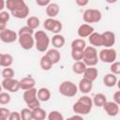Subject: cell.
<instances>
[{"instance_id":"6da1fadb","label":"cell","mask_w":120,"mask_h":120,"mask_svg":"<svg viewBox=\"0 0 120 120\" xmlns=\"http://www.w3.org/2000/svg\"><path fill=\"white\" fill-rule=\"evenodd\" d=\"M34 39H35V47L38 52H44L48 50L51 40L49 36L44 31L38 30L37 32H34Z\"/></svg>"},{"instance_id":"7a4b0ae2","label":"cell","mask_w":120,"mask_h":120,"mask_svg":"<svg viewBox=\"0 0 120 120\" xmlns=\"http://www.w3.org/2000/svg\"><path fill=\"white\" fill-rule=\"evenodd\" d=\"M98 53L94 46H86L83 49L82 61L87 67H95L98 62Z\"/></svg>"},{"instance_id":"3957f363","label":"cell","mask_w":120,"mask_h":120,"mask_svg":"<svg viewBox=\"0 0 120 120\" xmlns=\"http://www.w3.org/2000/svg\"><path fill=\"white\" fill-rule=\"evenodd\" d=\"M37 92L38 90L35 87H33L30 89L24 90L23 95H22V98L24 102L26 103L27 107L31 110H34L40 106V101L37 97Z\"/></svg>"},{"instance_id":"277c9868","label":"cell","mask_w":120,"mask_h":120,"mask_svg":"<svg viewBox=\"0 0 120 120\" xmlns=\"http://www.w3.org/2000/svg\"><path fill=\"white\" fill-rule=\"evenodd\" d=\"M58 90L62 96L67 98H72L77 94L78 86L71 81H64L60 83Z\"/></svg>"},{"instance_id":"5b68a950","label":"cell","mask_w":120,"mask_h":120,"mask_svg":"<svg viewBox=\"0 0 120 120\" xmlns=\"http://www.w3.org/2000/svg\"><path fill=\"white\" fill-rule=\"evenodd\" d=\"M102 18V13L98 9L88 8L85 9L82 14V19L86 23H95L98 22Z\"/></svg>"},{"instance_id":"8992f818","label":"cell","mask_w":120,"mask_h":120,"mask_svg":"<svg viewBox=\"0 0 120 120\" xmlns=\"http://www.w3.org/2000/svg\"><path fill=\"white\" fill-rule=\"evenodd\" d=\"M116 57H117V52L112 47L111 48L102 49L98 52V59L100 61H102L103 63H109V64H111V63L116 61Z\"/></svg>"},{"instance_id":"52a82bcc","label":"cell","mask_w":120,"mask_h":120,"mask_svg":"<svg viewBox=\"0 0 120 120\" xmlns=\"http://www.w3.org/2000/svg\"><path fill=\"white\" fill-rule=\"evenodd\" d=\"M43 27L53 34H59L63 28L62 22L54 18H48L43 22Z\"/></svg>"},{"instance_id":"ba28073f","label":"cell","mask_w":120,"mask_h":120,"mask_svg":"<svg viewBox=\"0 0 120 120\" xmlns=\"http://www.w3.org/2000/svg\"><path fill=\"white\" fill-rule=\"evenodd\" d=\"M18 41H19L20 46L23 50H31L35 46L34 36L30 35V34H25V35L18 36Z\"/></svg>"},{"instance_id":"9c48e42d","label":"cell","mask_w":120,"mask_h":120,"mask_svg":"<svg viewBox=\"0 0 120 120\" xmlns=\"http://www.w3.org/2000/svg\"><path fill=\"white\" fill-rule=\"evenodd\" d=\"M1 84H2L3 89L7 90L8 92L15 93V92H18L19 89H20V82H19V81L13 79V78L3 79Z\"/></svg>"},{"instance_id":"30bf717a","label":"cell","mask_w":120,"mask_h":120,"mask_svg":"<svg viewBox=\"0 0 120 120\" xmlns=\"http://www.w3.org/2000/svg\"><path fill=\"white\" fill-rule=\"evenodd\" d=\"M18 39V34L8 28L0 31V40L4 43H12Z\"/></svg>"},{"instance_id":"8fae6325","label":"cell","mask_w":120,"mask_h":120,"mask_svg":"<svg viewBox=\"0 0 120 120\" xmlns=\"http://www.w3.org/2000/svg\"><path fill=\"white\" fill-rule=\"evenodd\" d=\"M101 36H102V46H104L105 48H111L115 44L116 38L113 32L105 31L101 33Z\"/></svg>"},{"instance_id":"7c38bea8","label":"cell","mask_w":120,"mask_h":120,"mask_svg":"<svg viewBox=\"0 0 120 120\" xmlns=\"http://www.w3.org/2000/svg\"><path fill=\"white\" fill-rule=\"evenodd\" d=\"M91 110H92V107L84 104L83 102H82L80 100H77L72 106V111L75 113H78V114H81V115L88 114L91 112Z\"/></svg>"},{"instance_id":"4fadbf2b","label":"cell","mask_w":120,"mask_h":120,"mask_svg":"<svg viewBox=\"0 0 120 120\" xmlns=\"http://www.w3.org/2000/svg\"><path fill=\"white\" fill-rule=\"evenodd\" d=\"M103 109L109 116H116L119 112V105L114 101H106L103 104Z\"/></svg>"},{"instance_id":"5bb4252c","label":"cell","mask_w":120,"mask_h":120,"mask_svg":"<svg viewBox=\"0 0 120 120\" xmlns=\"http://www.w3.org/2000/svg\"><path fill=\"white\" fill-rule=\"evenodd\" d=\"M94 32V27L91 26L89 23H82L79 26L77 30V34L81 38H88Z\"/></svg>"},{"instance_id":"9a60e30c","label":"cell","mask_w":120,"mask_h":120,"mask_svg":"<svg viewBox=\"0 0 120 120\" xmlns=\"http://www.w3.org/2000/svg\"><path fill=\"white\" fill-rule=\"evenodd\" d=\"M26 4L24 0H6V8L10 12L15 11L22 7H24Z\"/></svg>"},{"instance_id":"2e32d148","label":"cell","mask_w":120,"mask_h":120,"mask_svg":"<svg viewBox=\"0 0 120 120\" xmlns=\"http://www.w3.org/2000/svg\"><path fill=\"white\" fill-rule=\"evenodd\" d=\"M93 88V82L85 79V78H82L80 82H79V85H78V90H80L82 94H88L91 92Z\"/></svg>"},{"instance_id":"e0dca14e","label":"cell","mask_w":120,"mask_h":120,"mask_svg":"<svg viewBox=\"0 0 120 120\" xmlns=\"http://www.w3.org/2000/svg\"><path fill=\"white\" fill-rule=\"evenodd\" d=\"M98 68L94 67H87L82 73V78H85L91 82H94L98 78Z\"/></svg>"},{"instance_id":"ac0fdd59","label":"cell","mask_w":120,"mask_h":120,"mask_svg":"<svg viewBox=\"0 0 120 120\" xmlns=\"http://www.w3.org/2000/svg\"><path fill=\"white\" fill-rule=\"evenodd\" d=\"M19 82H20V89H22V90H27V89L33 88L36 85L35 79L32 78V77H29V76L22 78L19 81Z\"/></svg>"},{"instance_id":"d6986e66","label":"cell","mask_w":120,"mask_h":120,"mask_svg":"<svg viewBox=\"0 0 120 120\" xmlns=\"http://www.w3.org/2000/svg\"><path fill=\"white\" fill-rule=\"evenodd\" d=\"M89 43L91 46L94 47H101L102 46V36L99 33L93 32L89 37H88Z\"/></svg>"},{"instance_id":"ffe728a7","label":"cell","mask_w":120,"mask_h":120,"mask_svg":"<svg viewBox=\"0 0 120 120\" xmlns=\"http://www.w3.org/2000/svg\"><path fill=\"white\" fill-rule=\"evenodd\" d=\"M59 6L56 3H50L46 7V14L49 18H54L59 14Z\"/></svg>"},{"instance_id":"44dd1931","label":"cell","mask_w":120,"mask_h":120,"mask_svg":"<svg viewBox=\"0 0 120 120\" xmlns=\"http://www.w3.org/2000/svg\"><path fill=\"white\" fill-rule=\"evenodd\" d=\"M10 14L13 17L17 18V19H24V18H27L28 15H29V8H28L27 5H25L24 7L15 10V11L10 12Z\"/></svg>"},{"instance_id":"7402d4cb","label":"cell","mask_w":120,"mask_h":120,"mask_svg":"<svg viewBox=\"0 0 120 120\" xmlns=\"http://www.w3.org/2000/svg\"><path fill=\"white\" fill-rule=\"evenodd\" d=\"M45 54L51 59V61L52 62L53 65H54V64H57V63L60 61V59H61V53H60L59 51H58L57 49H55V48L47 50V52H46Z\"/></svg>"},{"instance_id":"603a6c76","label":"cell","mask_w":120,"mask_h":120,"mask_svg":"<svg viewBox=\"0 0 120 120\" xmlns=\"http://www.w3.org/2000/svg\"><path fill=\"white\" fill-rule=\"evenodd\" d=\"M51 42L55 49H60L65 45L66 40H65L64 36H62L60 34H54V36L51 39Z\"/></svg>"},{"instance_id":"cb8c5ba5","label":"cell","mask_w":120,"mask_h":120,"mask_svg":"<svg viewBox=\"0 0 120 120\" xmlns=\"http://www.w3.org/2000/svg\"><path fill=\"white\" fill-rule=\"evenodd\" d=\"M117 82L118 80H117L116 75L112 73H108L103 78V83L107 87H113L117 83Z\"/></svg>"},{"instance_id":"d4e9b609","label":"cell","mask_w":120,"mask_h":120,"mask_svg":"<svg viewBox=\"0 0 120 120\" xmlns=\"http://www.w3.org/2000/svg\"><path fill=\"white\" fill-rule=\"evenodd\" d=\"M37 97L39 101H48L51 98V91L46 87H41L37 92Z\"/></svg>"},{"instance_id":"484cf974","label":"cell","mask_w":120,"mask_h":120,"mask_svg":"<svg viewBox=\"0 0 120 120\" xmlns=\"http://www.w3.org/2000/svg\"><path fill=\"white\" fill-rule=\"evenodd\" d=\"M39 65H40V68L42 70H45V71H48L50 70L52 68V62L51 61V59L46 55L44 54L43 56H41L40 58V61H39Z\"/></svg>"},{"instance_id":"4316f807","label":"cell","mask_w":120,"mask_h":120,"mask_svg":"<svg viewBox=\"0 0 120 120\" xmlns=\"http://www.w3.org/2000/svg\"><path fill=\"white\" fill-rule=\"evenodd\" d=\"M32 116H33L34 120H44L45 118H47V114H46L45 110L40 108V106L32 110Z\"/></svg>"},{"instance_id":"83f0119b","label":"cell","mask_w":120,"mask_h":120,"mask_svg":"<svg viewBox=\"0 0 120 120\" xmlns=\"http://www.w3.org/2000/svg\"><path fill=\"white\" fill-rule=\"evenodd\" d=\"M86 68H87V66L84 64L83 61H82V60L75 61L74 64L72 65V71L76 74H82Z\"/></svg>"},{"instance_id":"f1b7e54d","label":"cell","mask_w":120,"mask_h":120,"mask_svg":"<svg viewBox=\"0 0 120 120\" xmlns=\"http://www.w3.org/2000/svg\"><path fill=\"white\" fill-rule=\"evenodd\" d=\"M93 105L97 106V107H102L103 104L107 101V98L104 94L102 93H98L94 96L93 98Z\"/></svg>"},{"instance_id":"f546056e","label":"cell","mask_w":120,"mask_h":120,"mask_svg":"<svg viewBox=\"0 0 120 120\" xmlns=\"http://www.w3.org/2000/svg\"><path fill=\"white\" fill-rule=\"evenodd\" d=\"M40 24V22H39V19L36 16H30L27 18L26 20V25L29 26L30 28H32L33 30L37 29Z\"/></svg>"},{"instance_id":"4dcf8cb0","label":"cell","mask_w":120,"mask_h":120,"mask_svg":"<svg viewBox=\"0 0 120 120\" xmlns=\"http://www.w3.org/2000/svg\"><path fill=\"white\" fill-rule=\"evenodd\" d=\"M85 47H86V42L83 38H76L71 42V49L83 50Z\"/></svg>"},{"instance_id":"1f68e13d","label":"cell","mask_w":120,"mask_h":120,"mask_svg":"<svg viewBox=\"0 0 120 120\" xmlns=\"http://www.w3.org/2000/svg\"><path fill=\"white\" fill-rule=\"evenodd\" d=\"M13 63V56L9 53H3V58H2V65L1 67L8 68L10 67Z\"/></svg>"},{"instance_id":"d6a6232c","label":"cell","mask_w":120,"mask_h":120,"mask_svg":"<svg viewBox=\"0 0 120 120\" xmlns=\"http://www.w3.org/2000/svg\"><path fill=\"white\" fill-rule=\"evenodd\" d=\"M20 115H21V119L22 120H32L33 116H32V110L27 108H23L21 110L20 112Z\"/></svg>"},{"instance_id":"836d02e7","label":"cell","mask_w":120,"mask_h":120,"mask_svg":"<svg viewBox=\"0 0 120 120\" xmlns=\"http://www.w3.org/2000/svg\"><path fill=\"white\" fill-rule=\"evenodd\" d=\"M71 57L75 61L82 60L83 58V50L80 49H71Z\"/></svg>"},{"instance_id":"e575fe53","label":"cell","mask_w":120,"mask_h":120,"mask_svg":"<svg viewBox=\"0 0 120 120\" xmlns=\"http://www.w3.org/2000/svg\"><path fill=\"white\" fill-rule=\"evenodd\" d=\"M47 118L49 120H64L63 114L58 111H52L47 115Z\"/></svg>"},{"instance_id":"d590c367","label":"cell","mask_w":120,"mask_h":120,"mask_svg":"<svg viewBox=\"0 0 120 120\" xmlns=\"http://www.w3.org/2000/svg\"><path fill=\"white\" fill-rule=\"evenodd\" d=\"M1 75H2L3 79L13 78V77H14V70H13V68H11L10 67L5 68L1 71Z\"/></svg>"},{"instance_id":"8d00e7d4","label":"cell","mask_w":120,"mask_h":120,"mask_svg":"<svg viewBox=\"0 0 120 120\" xmlns=\"http://www.w3.org/2000/svg\"><path fill=\"white\" fill-rule=\"evenodd\" d=\"M11 100V97L8 92H1L0 93V104L6 105L8 104Z\"/></svg>"},{"instance_id":"74e56055","label":"cell","mask_w":120,"mask_h":120,"mask_svg":"<svg viewBox=\"0 0 120 120\" xmlns=\"http://www.w3.org/2000/svg\"><path fill=\"white\" fill-rule=\"evenodd\" d=\"M110 70H111V73L112 74H115V75L120 74V63L118 61H114L111 63Z\"/></svg>"},{"instance_id":"f35d334b","label":"cell","mask_w":120,"mask_h":120,"mask_svg":"<svg viewBox=\"0 0 120 120\" xmlns=\"http://www.w3.org/2000/svg\"><path fill=\"white\" fill-rule=\"evenodd\" d=\"M25 34H30V35H34V30L32 28H30L29 26L25 25V26H22L19 29V32H18V36L20 35H25Z\"/></svg>"},{"instance_id":"ab89813d","label":"cell","mask_w":120,"mask_h":120,"mask_svg":"<svg viewBox=\"0 0 120 120\" xmlns=\"http://www.w3.org/2000/svg\"><path fill=\"white\" fill-rule=\"evenodd\" d=\"M10 111L7 108H0V120H7L8 119Z\"/></svg>"},{"instance_id":"60d3db41","label":"cell","mask_w":120,"mask_h":120,"mask_svg":"<svg viewBox=\"0 0 120 120\" xmlns=\"http://www.w3.org/2000/svg\"><path fill=\"white\" fill-rule=\"evenodd\" d=\"M78 100H80V101H82V102H83L84 104H86V105H88V106H90V107H93V100H92V98H90V97H88V96H82V97H81Z\"/></svg>"},{"instance_id":"b9f144b4","label":"cell","mask_w":120,"mask_h":120,"mask_svg":"<svg viewBox=\"0 0 120 120\" xmlns=\"http://www.w3.org/2000/svg\"><path fill=\"white\" fill-rule=\"evenodd\" d=\"M8 120H21V115L20 112H10Z\"/></svg>"},{"instance_id":"7bdbcfd3","label":"cell","mask_w":120,"mask_h":120,"mask_svg":"<svg viewBox=\"0 0 120 120\" xmlns=\"http://www.w3.org/2000/svg\"><path fill=\"white\" fill-rule=\"evenodd\" d=\"M0 19L4 20L5 22H8L9 19H10V14L8 12V11H5V10H2L0 11Z\"/></svg>"},{"instance_id":"ee69618b","label":"cell","mask_w":120,"mask_h":120,"mask_svg":"<svg viewBox=\"0 0 120 120\" xmlns=\"http://www.w3.org/2000/svg\"><path fill=\"white\" fill-rule=\"evenodd\" d=\"M112 101H114L118 105L120 104V90H117L114 92L113 97H112Z\"/></svg>"},{"instance_id":"f6af8a7d","label":"cell","mask_w":120,"mask_h":120,"mask_svg":"<svg viewBox=\"0 0 120 120\" xmlns=\"http://www.w3.org/2000/svg\"><path fill=\"white\" fill-rule=\"evenodd\" d=\"M51 3V0H36V4L39 7H47Z\"/></svg>"},{"instance_id":"bcb514c9","label":"cell","mask_w":120,"mask_h":120,"mask_svg":"<svg viewBox=\"0 0 120 120\" xmlns=\"http://www.w3.org/2000/svg\"><path fill=\"white\" fill-rule=\"evenodd\" d=\"M75 2L79 7H85L86 5H88L89 0H75Z\"/></svg>"},{"instance_id":"7dc6e473","label":"cell","mask_w":120,"mask_h":120,"mask_svg":"<svg viewBox=\"0 0 120 120\" xmlns=\"http://www.w3.org/2000/svg\"><path fill=\"white\" fill-rule=\"evenodd\" d=\"M7 28V22H5L4 20L0 19V31L4 30Z\"/></svg>"},{"instance_id":"c3c4849f","label":"cell","mask_w":120,"mask_h":120,"mask_svg":"<svg viewBox=\"0 0 120 120\" xmlns=\"http://www.w3.org/2000/svg\"><path fill=\"white\" fill-rule=\"evenodd\" d=\"M69 119H82V115L78 114V113H75L74 115L70 116V117H69Z\"/></svg>"},{"instance_id":"681fc988","label":"cell","mask_w":120,"mask_h":120,"mask_svg":"<svg viewBox=\"0 0 120 120\" xmlns=\"http://www.w3.org/2000/svg\"><path fill=\"white\" fill-rule=\"evenodd\" d=\"M6 7V0H0V11H2Z\"/></svg>"},{"instance_id":"f907efd6","label":"cell","mask_w":120,"mask_h":120,"mask_svg":"<svg viewBox=\"0 0 120 120\" xmlns=\"http://www.w3.org/2000/svg\"><path fill=\"white\" fill-rule=\"evenodd\" d=\"M108 4H114V3H116L117 2V0H105Z\"/></svg>"},{"instance_id":"816d5d0a","label":"cell","mask_w":120,"mask_h":120,"mask_svg":"<svg viewBox=\"0 0 120 120\" xmlns=\"http://www.w3.org/2000/svg\"><path fill=\"white\" fill-rule=\"evenodd\" d=\"M2 58H3V53L0 52V67H1V65H2Z\"/></svg>"},{"instance_id":"f5cc1de1","label":"cell","mask_w":120,"mask_h":120,"mask_svg":"<svg viewBox=\"0 0 120 120\" xmlns=\"http://www.w3.org/2000/svg\"><path fill=\"white\" fill-rule=\"evenodd\" d=\"M2 90H3V87H2V84H0V93L2 92Z\"/></svg>"},{"instance_id":"db71d44e","label":"cell","mask_w":120,"mask_h":120,"mask_svg":"<svg viewBox=\"0 0 120 120\" xmlns=\"http://www.w3.org/2000/svg\"><path fill=\"white\" fill-rule=\"evenodd\" d=\"M0 73H1V70H0Z\"/></svg>"}]
</instances>
